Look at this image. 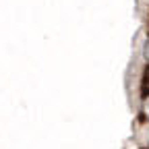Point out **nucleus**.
I'll list each match as a JSON object with an SVG mask.
<instances>
[{
	"label": "nucleus",
	"instance_id": "1",
	"mask_svg": "<svg viewBox=\"0 0 149 149\" xmlns=\"http://www.w3.org/2000/svg\"><path fill=\"white\" fill-rule=\"evenodd\" d=\"M145 60L149 62V42H147V46H145Z\"/></svg>",
	"mask_w": 149,
	"mask_h": 149
}]
</instances>
